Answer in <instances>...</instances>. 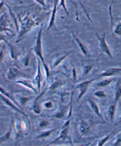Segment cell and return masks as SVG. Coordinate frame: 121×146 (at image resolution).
<instances>
[{"mask_svg": "<svg viewBox=\"0 0 121 146\" xmlns=\"http://www.w3.org/2000/svg\"><path fill=\"white\" fill-rule=\"evenodd\" d=\"M120 52H121V51H120Z\"/></svg>", "mask_w": 121, "mask_h": 146, "instance_id": "b9f144b4", "label": "cell"}, {"mask_svg": "<svg viewBox=\"0 0 121 146\" xmlns=\"http://www.w3.org/2000/svg\"><path fill=\"white\" fill-rule=\"evenodd\" d=\"M1 32H9L13 33L10 28V23L9 17L5 13L0 14V33Z\"/></svg>", "mask_w": 121, "mask_h": 146, "instance_id": "ba28073f", "label": "cell"}, {"mask_svg": "<svg viewBox=\"0 0 121 146\" xmlns=\"http://www.w3.org/2000/svg\"><path fill=\"white\" fill-rule=\"evenodd\" d=\"M94 95H95V96L98 97V98H104L107 96L106 92L102 90H99V91H97L95 92Z\"/></svg>", "mask_w": 121, "mask_h": 146, "instance_id": "83f0119b", "label": "cell"}, {"mask_svg": "<svg viewBox=\"0 0 121 146\" xmlns=\"http://www.w3.org/2000/svg\"><path fill=\"white\" fill-rule=\"evenodd\" d=\"M118 123H121V116L119 118V121H118Z\"/></svg>", "mask_w": 121, "mask_h": 146, "instance_id": "ab89813d", "label": "cell"}, {"mask_svg": "<svg viewBox=\"0 0 121 146\" xmlns=\"http://www.w3.org/2000/svg\"><path fill=\"white\" fill-rule=\"evenodd\" d=\"M79 129L80 134L82 135H85L89 131V125L88 123L86 122V121L84 120H82L80 121L79 123Z\"/></svg>", "mask_w": 121, "mask_h": 146, "instance_id": "e0dca14e", "label": "cell"}, {"mask_svg": "<svg viewBox=\"0 0 121 146\" xmlns=\"http://www.w3.org/2000/svg\"><path fill=\"white\" fill-rule=\"evenodd\" d=\"M112 31L114 36L121 37V20L112 26Z\"/></svg>", "mask_w": 121, "mask_h": 146, "instance_id": "44dd1931", "label": "cell"}, {"mask_svg": "<svg viewBox=\"0 0 121 146\" xmlns=\"http://www.w3.org/2000/svg\"><path fill=\"white\" fill-rule=\"evenodd\" d=\"M72 73H73V80L74 82L76 80V78H77V72L76 68L73 66V70H72Z\"/></svg>", "mask_w": 121, "mask_h": 146, "instance_id": "74e56055", "label": "cell"}, {"mask_svg": "<svg viewBox=\"0 0 121 146\" xmlns=\"http://www.w3.org/2000/svg\"><path fill=\"white\" fill-rule=\"evenodd\" d=\"M71 34L73 36V37L76 43L77 44L79 47L80 48V50L81 51V52L84 54L85 56H88L89 55L90 52L89 49L88 47L80 40L79 38H78L75 34L73 32H71Z\"/></svg>", "mask_w": 121, "mask_h": 146, "instance_id": "7c38bea8", "label": "cell"}, {"mask_svg": "<svg viewBox=\"0 0 121 146\" xmlns=\"http://www.w3.org/2000/svg\"><path fill=\"white\" fill-rule=\"evenodd\" d=\"M43 24H42L41 27L40 28V30L38 32L37 36L36 37V42L33 48V51L35 54L38 57V58L43 63V65L44 69H45L47 78L48 79V77L50 76V69L48 68L47 63L45 62V60L43 56V42H42V38H43Z\"/></svg>", "mask_w": 121, "mask_h": 146, "instance_id": "7a4b0ae2", "label": "cell"}, {"mask_svg": "<svg viewBox=\"0 0 121 146\" xmlns=\"http://www.w3.org/2000/svg\"><path fill=\"white\" fill-rule=\"evenodd\" d=\"M95 36L96 37L97 39L98 40L99 43V47L101 52L102 53L105 54L108 56L110 59H113V54L111 52L110 48L106 42V33H103V35L99 36L98 33L95 34Z\"/></svg>", "mask_w": 121, "mask_h": 146, "instance_id": "3957f363", "label": "cell"}, {"mask_svg": "<svg viewBox=\"0 0 121 146\" xmlns=\"http://www.w3.org/2000/svg\"><path fill=\"white\" fill-rule=\"evenodd\" d=\"M26 127V124L22 121L21 122L19 121H15V122L14 123L13 128L17 136H22Z\"/></svg>", "mask_w": 121, "mask_h": 146, "instance_id": "5bb4252c", "label": "cell"}, {"mask_svg": "<svg viewBox=\"0 0 121 146\" xmlns=\"http://www.w3.org/2000/svg\"><path fill=\"white\" fill-rule=\"evenodd\" d=\"M59 0H56L54 6H53V9L52 10V14H51V17L50 19L49 23H48V25L47 27V31L50 30L52 28L56 29V30H57V28H56V15H57V13H58V4Z\"/></svg>", "mask_w": 121, "mask_h": 146, "instance_id": "30bf717a", "label": "cell"}, {"mask_svg": "<svg viewBox=\"0 0 121 146\" xmlns=\"http://www.w3.org/2000/svg\"><path fill=\"white\" fill-rule=\"evenodd\" d=\"M5 43L7 44L8 46L9 47L10 53L11 58L15 60H17L23 53L22 50L17 47L14 46L10 43L8 42V41H6Z\"/></svg>", "mask_w": 121, "mask_h": 146, "instance_id": "8fae6325", "label": "cell"}, {"mask_svg": "<svg viewBox=\"0 0 121 146\" xmlns=\"http://www.w3.org/2000/svg\"><path fill=\"white\" fill-rule=\"evenodd\" d=\"M5 5H6V7L8 8V9H9V12H10V15H11V17H13V20H14V23H15V26H16V29H17V32L19 31V25H18V19H17V18L15 17V15L14 14V13L11 11V9H10V7H9V5H8L7 4H6L5 3Z\"/></svg>", "mask_w": 121, "mask_h": 146, "instance_id": "4316f807", "label": "cell"}, {"mask_svg": "<svg viewBox=\"0 0 121 146\" xmlns=\"http://www.w3.org/2000/svg\"><path fill=\"white\" fill-rule=\"evenodd\" d=\"M13 132V128L12 127L8 130L3 135L0 137V144L7 142L11 139Z\"/></svg>", "mask_w": 121, "mask_h": 146, "instance_id": "ac0fdd59", "label": "cell"}, {"mask_svg": "<svg viewBox=\"0 0 121 146\" xmlns=\"http://www.w3.org/2000/svg\"><path fill=\"white\" fill-rule=\"evenodd\" d=\"M44 106L47 109H51L53 107L54 105L52 101H48L44 104Z\"/></svg>", "mask_w": 121, "mask_h": 146, "instance_id": "836d02e7", "label": "cell"}, {"mask_svg": "<svg viewBox=\"0 0 121 146\" xmlns=\"http://www.w3.org/2000/svg\"><path fill=\"white\" fill-rule=\"evenodd\" d=\"M120 98H121V83L120 80H118L116 83V87H115L114 102L118 103Z\"/></svg>", "mask_w": 121, "mask_h": 146, "instance_id": "ffe728a7", "label": "cell"}, {"mask_svg": "<svg viewBox=\"0 0 121 146\" xmlns=\"http://www.w3.org/2000/svg\"><path fill=\"white\" fill-rule=\"evenodd\" d=\"M93 66L92 65H86L84 66L83 72V76H87L90 72L92 71Z\"/></svg>", "mask_w": 121, "mask_h": 146, "instance_id": "f1b7e54d", "label": "cell"}, {"mask_svg": "<svg viewBox=\"0 0 121 146\" xmlns=\"http://www.w3.org/2000/svg\"><path fill=\"white\" fill-rule=\"evenodd\" d=\"M59 128H53L52 129H49V130L47 131H45L43 133H42L41 134H40L38 135H37L35 139H38V140H43L45 139H47V138L49 137L53 132H54L55 131L57 130Z\"/></svg>", "mask_w": 121, "mask_h": 146, "instance_id": "d6986e66", "label": "cell"}, {"mask_svg": "<svg viewBox=\"0 0 121 146\" xmlns=\"http://www.w3.org/2000/svg\"><path fill=\"white\" fill-rule=\"evenodd\" d=\"M50 125V123L47 120H43L42 121H40V123H39V127L41 128H46L47 127H48V125Z\"/></svg>", "mask_w": 121, "mask_h": 146, "instance_id": "1f68e13d", "label": "cell"}, {"mask_svg": "<svg viewBox=\"0 0 121 146\" xmlns=\"http://www.w3.org/2000/svg\"><path fill=\"white\" fill-rule=\"evenodd\" d=\"M112 145H115V146L121 145V132L116 136V139L114 143L112 144Z\"/></svg>", "mask_w": 121, "mask_h": 146, "instance_id": "4dcf8cb0", "label": "cell"}, {"mask_svg": "<svg viewBox=\"0 0 121 146\" xmlns=\"http://www.w3.org/2000/svg\"><path fill=\"white\" fill-rule=\"evenodd\" d=\"M12 1H20V3H22L21 0H12Z\"/></svg>", "mask_w": 121, "mask_h": 146, "instance_id": "60d3db41", "label": "cell"}, {"mask_svg": "<svg viewBox=\"0 0 121 146\" xmlns=\"http://www.w3.org/2000/svg\"><path fill=\"white\" fill-rule=\"evenodd\" d=\"M19 21L20 26L15 43H19L21 41L32 29L38 25V23L28 14L20 16Z\"/></svg>", "mask_w": 121, "mask_h": 146, "instance_id": "6da1fadb", "label": "cell"}, {"mask_svg": "<svg viewBox=\"0 0 121 146\" xmlns=\"http://www.w3.org/2000/svg\"><path fill=\"white\" fill-rule=\"evenodd\" d=\"M34 1L43 7H46V0H34Z\"/></svg>", "mask_w": 121, "mask_h": 146, "instance_id": "d590c367", "label": "cell"}, {"mask_svg": "<svg viewBox=\"0 0 121 146\" xmlns=\"http://www.w3.org/2000/svg\"><path fill=\"white\" fill-rule=\"evenodd\" d=\"M6 77L9 80H14L17 79H20L21 78H30V76L24 74V73L21 72L19 69L15 67H11L8 69Z\"/></svg>", "mask_w": 121, "mask_h": 146, "instance_id": "5b68a950", "label": "cell"}, {"mask_svg": "<svg viewBox=\"0 0 121 146\" xmlns=\"http://www.w3.org/2000/svg\"><path fill=\"white\" fill-rule=\"evenodd\" d=\"M17 84L23 85L24 86H25L26 88H28L30 90H31L32 91L34 92L35 93L37 92V88L34 86V84L33 82L30 79H28V78H23L22 79H20L18 80L15 82Z\"/></svg>", "mask_w": 121, "mask_h": 146, "instance_id": "9a60e30c", "label": "cell"}, {"mask_svg": "<svg viewBox=\"0 0 121 146\" xmlns=\"http://www.w3.org/2000/svg\"><path fill=\"white\" fill-rule=\"evenodd\" d=\"M31 99V97H22L20 99V102L22 105H26Z\"/></svg>", "mask_w": 121, "mask_h": 146, "instance_id": "d6a6232c", "label": "cell"}, {"mask_svg": "<svg viewBox=\"0 0 121 146\" xmlns=\"http://www.w3.org/2000/svg\"><path fill=\"white\" fill-rule=\"evenodd\" d=\"M5 48L3 47L1 50H0V63H1L4 58Z\"/></svg>", "mask_w": 121, "mask_h": 146, "instance_id": "e575fe53", "label": "cell"}, {"mask_svg": "<svg viewBox=\"0 0 121 146\" xmlns=\"http://www.w3.org/2000/svg\"><path fill=\"white\" fill-rule=\"evenodd\" d=\"M116 107H117V103L113 102L112 104H111L108 107V108L107 110V115L109 118V119L110 120L112 123H114L116 111Z\"/></svg>", "mask_w": 121, "mask_h": 146, "instance_id": "2e32d148", "label": "cell"}, {"mask_svg": "<svg viewBox=\"0 0 121 146\" xmlns=\"http://www.w3.org/2000/svg\"><path fill=\"white\" fill-rule=\"evenodd\" d=\"M7 39H8V36L2 35L0 33V45H1V42L2 41H4L5 42L6 41H7Z\"/></svg>", "mask_w": 121, "mask_h": 146, "instance_id": "8d00e7d4", "label": "cell"}, {"mask_svg": "<svg viewBox=\"0 0 121 146\" xmlns=\"http://www.w3.org/2000/svg\"><path fill=\"white\" fill-rule=\"evenodd\" d=\"M5 4V3L4 0H1V1H0V12H1V11L3 10Z\"/></svg>", "mask_w": 121, "mask_h": 146, "instance_id": "f35d334b", "label": "cell"}, {"mask_svg": "<svg viewBox=\"0 0 121 146\" xmlns=\"http://www.w3.org/2000/svg\"><path fill=\"white\" fill-rule=\"evenodd\" d=\"M72 52H73V50H71V51H70V52H67V53L63 54L62 56L60 57V58H58V59H56L55 60V61L54 62L53 64V67H57V66H58L59 65V64H60L64 59H65L67 58V57Z\"/></svg>", "mask_w": 121, "mask_h": 146, "instance_id": "d4e9b609", "label": "cell"}, {"mask_svg": "<svg viewBox=\"0 0 121 146\" xmlns=\"http://www.w3.org/2000/svg\"><path fill=\"white\" fill-rule=\"evenodd\" d=\"M37 75L35 78V81L37 84V86L38 92L40 91V89H41V86H42V83L43 82V74L41 70V67H40V63H41V61L38 58L37 59Z\"/></svg>", "mask_w": 121, "mask_h": 146, "instance_id": "4fadbf2b", "label": "cell"}, {"mask_svg": "<svg viewBox=\"0 0 121 146\" xmlns=\"http://www.w3.org/2000/svg\"><path fill=\"white\" fill-rule=\"evenodd\" d=\"M0 94H1L2 95H4L5 96L7 97V98H9L10 100H11L13 102H14L16 105H18L19 104H17L16 102V101L15 100V98L14 96L12 95V94L9 91H6L5 89L1 86H0Z\"/></svg>", "mask_w": 121, "mask_h": 146, "instance_id": "cb8c5ba5", "label": "cell"}, {"mask_svg": "<svg viewBox=\"0 0 121 146\" xmlns=\"http://www.w3.org/2000/svg\"><path fill=\"white\" fill-rule=\"evenodd\" d=\"M116 130H115V131H113V132L110 133V134H109L108 135H107L106 136L104 137L103 138V139H102L98 143V145H99V146H101V145H103L104 144H105V143L109 140V139L111 137V136L114 135V134L116 133Z\"/></svg>", "mask_w": 121, "mask_h": 146, "instance_id": "484cf974", "label": "cell"}, {"mask_svg": "<svg viewBox=\"0 0 121 146\" xmlns=\"http://www.w3.org/2000/svg\"><path fill=\"white\" fill-rule=\"evenodd\" d=\"M0 100H1L4 104H5L7 105V106H9V107L12 108L13 110L15 111L16 112H18L19 113H21V115H22L23 116L25 117L28 119V122H29V120H28V115L21 108L17 107V105H16V104H14V102H13L11 100H10L9 98H7V97L5 96L4 95H2L1 94H0Z\"/></svg>", "mask_w": 121, "mask_h": 146, "instance_id": "9c48e42d", "label": "cell"}, {"mask_svg": "<svg viewBox=\"0 0 121 146\" xmlns=\"http://www.w3.org/2000/svg\"><path fill=\"white\" fill-rule=\"evenodd\" d=\"M63 7V9H64V11H65V13L67 14V15L68 16H69V13L68 11L67 8V6H66V0H60V3L58 5V7Z\"/></svg>", "mask_w": 121, "mask_h": 146, "instance_id": "f546056e", "label": "cell"}, {"mask_svg": "<svg viewBox=\"0 0 121 146\" xmlns=\"http://www.w3.org/2000/svg\"><path fill=\"white\" fill-rule=\"evenodd\" d=\"M114 80H115L114 78L106 79L102 80L100 81V82H99L96 84V86L98 87V88L106 87V86L110 85L113 82H114Z\"/></svg>", "mask_w": 121, "mask_h": 146, "instance_id": "603a6c76", "label": "cell"}, {"mask_svg": "<svg viewBox=\"0 0 121 146\" xmlns=\"http://www.w3.org/2000/svg\"><path fill=\"white\" fill-rule=\"evenodd\" d=\"M95 80V79L86 80L76 85V88H77V90L79 91V95L78 96L77 102L82 98V96L86 93L87 91L88 90L89 87V86L92 84L93 82H94Z\"/></svg>", "mask_w": 121, "mask_h": 146, "instance_id": "8992f818", "label": "cell"}, {"mask_svg": "<svg viewBox=\"0 0 121 146\" xmlns=\"http://www.w3.org/2000/svg\"><path fill=\"white\" fill-rule=\"evenodd\" d=\"M121 75V68H116V67H111L104 70L99 75L95 78V80H97L98 79H100L102 78H108L112 77L116 75Z\"/></svg>", "mask_w": 121, "mask_h": 146, "instance_id": "52a82bcc", "label": "cell"}, {"mask_svg": "<svg viewBox=\"0 0 121 146\" xmlns=\"http://www.w3.org/2000/svg\"><path fill=\"white\" fill-rule=\"evenodd\" d=\"M70 119H67L66 122L64 124V125L62 127L61 131L60 132L59 136L57 138V139H55L53 141L50 143L48 145L58 143L60 141H63L67 139L70 140V137L69 136V130H70Z\"/></svg>", "mask_w": 121, "mask_h": 146, "instance_id": "277c9868", "label": "cell"}, {"mask_svg": "<svg viewBox=\"0 0 121 146\" xmlns=\"http://www.w3.org/2000/svg\"><path fill=\"white\" fill-rule=\"evenodd\" d=\"M88 102H89V103L92 110L95 112V113H96V114L97 115H98L100 118H102V115H101V113L100 109H99V107L98 106V105L97 104L96 102H95L94 101L91 100H89Z\"/></svg>", "mask_w": 121, "mask_h": 146, "instance_id": "7402d4cb", "label": "cell"}]
</instances>
